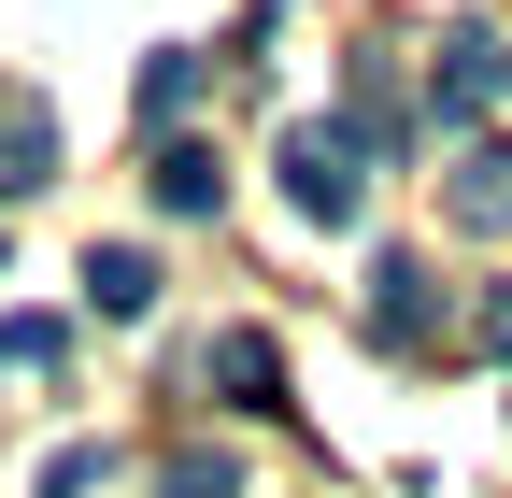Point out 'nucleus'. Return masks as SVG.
I'll return each instance as SVG.
<instances>
[{"instance_id": "nucleus-4", "label": "nucleus", "mask_w": 512, "mask_h": 498, "mask_svg": "<svg viewBox=\"0 0 512 498\" xmlns=\"http://www.w3.org/2000/svg\"><path fill=\"white\" fill-rule=\"evenodd\" d=\"M86 314H157V257H143V242H100V257H86Z\"/></svg>"}, {"instance_id": "nucleus-2", "label": "nucleus", "mask_w": 512, "mask_h": 498, "mask_svg": "<svg viewBox=\"0 0 512 498\" xmlns=\"http://www.w3.org/2000/svg\"><path fill=\"white\" fill-rule=\"evenodd\" d=\"M498 86H512V43H498V29H456V43H441V86H427V114H441V129H470Z\"/></svg>"}, {"instance_id": "nucleus-8", "label": "nucleus", "mask_w": 512, "mask_h": 498, "mask_svg": "<svg viewBox=\"0 0 512 498\" xmlns=\"http://www.w3.org/2000/svg\"><path fill=\"white\" fill-rule=\"evenodd\" d=\"M29 185H57V129L43 114H0V200H29Z\"/></svg>"}, {"instance_id": "nucleus-1", "label": "nucleus", "mask_w": 512, "mask_h": 498, "mask_svg": "<svg viewBox=\"0 0 512 498\" xmlns=\"http://www.w3.org/2000/svg\"><path fill=\"white\" fill-rule=\"evenodd\" d=\"M285 200H299L313 228H356V214H370V157H356L342 129H285Z\"/></svg>"}, {"instance_id": "nucleus-9", "label": "nucleus", "mask_w": 512, "mask_h": 498, "mask_svg": "<svg viewBox=\"0 0 512 498\" xmlns=\"http://www.w3.org/2000/svg\"><path fill=\"white\" fill-rule=\"evenodd\" d=\"M185 100H200V57H185V43L143 57V114H157V129H185Z\"/></svg>"}, {"instance_id": "nucleus-5", "label": "nucleus", "mask_w": 512, "mask_h": 498, "mask_svg": "<svg viewBox=\"0 0 512 498\" xmlns=\"http://www.w3.org/2000/svg\"><path fill=\"white\" fill-rule=\"evenodd\" d=\"M214 385H228L242 413H285V356H271V328H228V342H214Z\"/></svg>"}, {"instance_id": "nucleus-11", "label": "nucleus", "mask_w": 512, "mask_h": 498, "mask_svg": "<svg viewBox=\"0 0 512 498\" xmlns=\"http://www.w3.org/2000/svg\"><path fill=\"white\" fill-rule=\"evenodd\" d=\"M171 498H242V484H228V456H171Z\"/></svg>"}, {"instance_id": "nucleus-10", "label": "nucleus", "mask_w": 512, "mask_h": 498, "mask_svg": "<svg viewBox=\"0 0 512 498\" xmlns=\"http://www.w3.org/2000/svg\"><path fill=\"white\" fill-rule=\"evenodd\" d=\"M0 370H57V314H0Z\"/></svg>"}, {"instance_id": "nucleus-6", "label": "nucleus", "mask_w": 512, "mask_h": 498, "mask_svg": "<svg viewBox=\"0 0 512 498\" xmlns=\"http://www.w3.org/2000/svg\"><path fill=\"white\" fill-rule=\"evenodd\" d=\"M456 228H484V242L512 228V143H470L456 157Z\"/></svg>"}, {"instance_id": "nucleus-12", "label": "nucleus", "mask_w": 512, "mask_h": 498, "mask_svg": "<svg viewBox=\"0 0 512 498\" xmlns=\"http://www.w3.org/2000/svg\"><path fill=\"white\" fill-rule=\"evenodd\" d=\"M484 342H498V356H512V299H498V314H484Z\"/></svg>"}, {"instance_id": "nucleus-3", "label": "nucleus", "mask_w": 512, "mask_h": 498, "mask_svg": "<svg viewBox=\"0 0 512 498\" xmlns=\"http://www.w3.org/2000/svg\"><path fill=\"white\" fill-rule=\"evenodd\" d=\"M427 328H441L427 257H384V271H370V342H384V356H427Z\"/></svg>"}, {"instance_id": "nucleus-7", "label": "nucleus", "mask_w": 512, "mask_h": 498, "mask_svg": "<svg viewBox=\"0 0 512 498\" xmlns=\"http://www.w3.org/2000/svg\"><path fill=\"white\" fill-rule=\"evenodd\" d=\"M157 200H171V214H214V200H228V157H214V143H157Z\"/></svg>"}]
</instances>
